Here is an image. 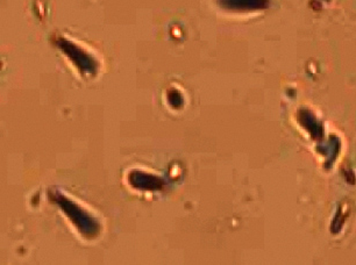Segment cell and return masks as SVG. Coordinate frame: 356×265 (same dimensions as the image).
<instances>
[]
</instances>
